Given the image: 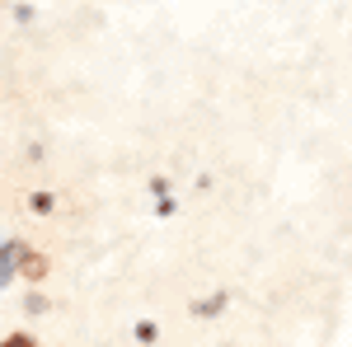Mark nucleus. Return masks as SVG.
Instances as JSON below:
<instances>
[{
  "label": "nucleus",
  "mask_w": 352,
  "mask_h": 347,
  "mask_svg": "<svg viewBox=\"0 0 352 347\" xmlns=\"http://www.w3.org/2000/svg\"><path fill=\"white\" fill-rule=\"evenodd\" d=\"M47 272H52V258H47L43 249L24 244V254H19V277H24L28 287H43V282H47Z\"/></svg>",
  "instance_id": "f257e3e1"
},
{
  "label": "nucleus",
  "mask_w": 352,
  "mask_h": 347,
  "mask_svg": "<svg viewBox=\"0 0 352 347\" xmlns=\"http://www.w3.org/2000/svg\"><path fill=\"white\" fill-rule=\"evenodd\" d=\"M19 254H24V240H5L0 244V291L19 277Z\"/></svg>",
  "instance_id": "f03ea898"
},
{
  "label": "nucleus",
  "mask_w": 352,
  "mask_h": 347,
  "mask_svg": "<svg viewBox=\"0 0 352 347\" xmlns=\"http://www.w3.org/2000/svg\"><path fill=\"white\" fill-rule=\"evenodd\" d=\"M47 305H52V300L43 295V287H28L24 291V315H47Z\"/></svg>",
  "instance_id": "7ed1b4c3"
},
{
  "label": "nucleus",
  "mask_w": 352,
  "mask_h": 347,
  "mask_svg": "<svg viewBox=\"0 0 352 347\" xmlns=\"http://www.w3.org/2000/svg\"><path fill=\"white\" fill-rule=\"evenodd\" d=\"M0 347H38V333H28V328H14V333H5Z\"/></svg>",
  "instance_id": "20e7f679"
},
{
  "label": "nucleus",
  "mask_w": 352,
  "mask_h": 347,
  "mask_svg": "<svg viewBox=\"0 0 352 347\" xmlns=\"http://www.w3.org/2000/svg\"><path fill=\"white\" fill-rule=\"evenodd\" d=\"M155 338H160V328H155L151 320H141V324H136V343H155Z\"/></svg>",
  "instance_id": "39448f33"
},
{
  "label": "nucleus",
  "mask_w": 352,
  "mask_h": 347,
  "mask_svg": "<svg viewBox=\"0 0 352 347\" xmlns=\"http://www.w3.org/2000/svg\"><path fill=\"white\" fill-rule=\"evenodd\" d=\"M28 207H33V212H52V197H47V192H33Z\"/></svg>",
  "instance_id": "423d86ee"
}]
</instances>
